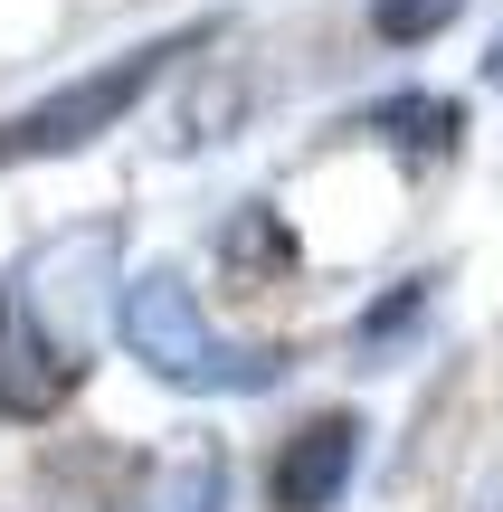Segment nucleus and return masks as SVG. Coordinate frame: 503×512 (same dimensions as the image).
<instances>
[{"label":"nucleus","mask_w":503,"mask_h":512,"mask_svg":"<svg viewBox=\"0 0 503 512\" xmlns=\"http://www.w3.org/2000/svg\"><path fill=\"white\" fill-rule=\"evenodd\" d=\"M114 332H124V351L152 370V380L171 389H200V399H257V389L285 380V351L276 342H238V332H219L200 313V294H190L181 266H143L114 285Z\"/></svg>","instance_id":"f257e3e1"},{"label":"nucleus","mask_w":503,"mask_h":512,"mask_svg":"<svg viewBox=\"0 0 503 512\" xmlns=\"http://www.w3.org/2000/svg\"><path fill=\"white\" fill-rule=\"evenodd\" d=\"M219 456L209 446H190V456H171V465H152V484H143V512H219Z\"/></svg>","instance_id":"20e7f679"},{"label":"nucleus","mask_w":503,"mask_h":512,"mask_svg":"<svg viewBox=\"0 0 503 512\" xmlns=\"http://www.w3.org/2000/svg\"><path fill=\"white\" fill-rule=\"evenodd\" d=\"M361 437H371L361 418H304L276 446V465H266V503L276 512H333L361 475Z\"/></svg>","instance_id":"7ed1b4c3"},{"label":"nucleus","mask_w":503,"mask_h":512,"mask_svg":"<svg viewBox=\"0 0 503 512\" xmlns=\"http://www.w3.org/2000/svg\"><path fill=\"white\" fill-rule=\"evenodd\" d=\"M0 342H10V285H0Z\"/></svg>","instance_id":"423d86ee"},{"label":"nucleus","mask_w":503,"mask_h":512,"mask_svg":"<svg viewBox=\"0 0 503 512\" xmlns=\"http://www.w3.org/2000/svg\"><path fill=\"white\" fill-rule=\"evenodd\" d=\"M190 48H209V29L152 38V48L114 57V67L76 76V86H57V95H38L29 114H0V171H10V162H48V152L95 143V133H105V124H124V114L143 105L152 86H162V67H171V57H190Z\"/></svg>","instance_id":"f03ea898"},{"label":"nucleus","mask_w":503,"mask_h":512,"mask_svg":"<svg viewBox=\"0 0 503 512\" xmlns=\"http://www.w3.org/2000/svg\"><path fill=\"white\" fill-rule=\"evenodd\" d=\"M456 10H466V0H371V29L390 38V48H428L437 29H456Z\"/></svg>","instance_id":"39448f33"},{"label":"nucleus","mask_w":503,"mask_h":512,"mask_svg":"<svg viewBox=\"0 0 503 512\" xmlns=\"http://www.w3.org/2000/svg\"><path fill=\"white\" fill-rule=\"evenodd\" d=\"M494 512H503V503H494Z\"/></svg>","instance_id":"6e6552de"},{"label":"nucleus","mask_w":503,"mask_h":512,"mask_svg":"<svg viewBox=\"0 0 503 512\" xmlns=\"http://www.w3.org/2000/svg\"><path fill=\"white\" fill-rule=\"evenodd\" d=\"M485 76H494V86H503V48H494V57H485Z\"/></svg>","instance_id":"0eeeda50"}]
</instances>
